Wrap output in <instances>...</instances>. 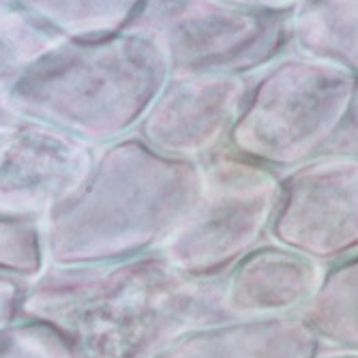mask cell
Here are the masks:
<instances>
[{
    "label": "cell",
    "instance_id": "cell-22",
    "mask_svg": "<svg viewBox=\"0 0 358 358\" xmlns=\"http://www.w3.org/2000/svg\"><path fill=\"white\" fill-rule=\"evenodd\" d=\"M317 358H358V352H333V350H322Z\"/></svg>",
    "mask_w": 358,
    "mask_h": 358
},
{
    "label": "cell",
    "instance_id": "cell-12",
    "mask_svg": "<svg viewBox=\"0 0 358 358\" xmlns=\"http://www.w3.org/2000/svg\"><path fill=\"white\" fill-rule=\"evenodd\" d=\"M289 30L294 52L358 78V0H303Z\"/></svg>",
    "mask_w": 358,
    "mask_h": 358
},
{
    "label": "cell",
    "instance_id": "cell-15",
    "mask_svg": "<svg viewBox=\"0 0 358 358\" xmlns=\"http://www.w3.org/2000/svg\"><path fill=\"white\" fill-rule=\"evenodd\" d=\"M60 41L62 37L17 7L0 9V96L13 88L32 62Z\"/></svg>",
    "mask_w": 358,
    "mask_h": 358
},
{
    "label": "cell",
    "instance_id": "cell-8",
    "mask_svg": "<svg viewBox=\"0 0 358 358\" xmlns=\"http://www.w3.org/2000/svg\"><path fill=\"white\" fill-rule=\"evenodd\" d=\"M96 146L22 118L0 138V215L43 221L86 182Z\"/></svg>",
    "mask_w": 358,
    "mask_h": 358
},
{
    "label": "cell",
    "instance_id": "cell-11",
    "mask_svg": "<svg viewBox=\"0 0 358 358\" xmlns=\"http://www.w3.org/2000/svg\"><path fill=\"white\" fill-rule=\"evenodd\" d=\"M322 343L301 315L230 317L195 329L152 358H317Z\"/></svg>",
    "mask_w": 358,
    "mask_h": 358
},
{
    "label": "cell",
    "instance_id": "cell-17",
    "mask_svg": "<svg viewBox=\"0 0 358 358\" xmlns=\"http://www.w3.org/2000/svg\"><path fill=\"white\" fill-rule=\"evenodd\" d=\"M0 358H78L52 324L15 315L0 324Z\"/></svg>",
    "mask_w": 358,
    "mask_h": 358
},
{
    "label": "cell",
    "instance_id": "cell-10",
    "mask_svg": "<svg viewBox=\"0 0 358 358\" xmlns=\"http://www.w3.org/2000/svg\"><path fill=\"white\" fill-rule=\"evenodd\" d=\"M324 266L279 243L266 241L247 253L223 279L234 317L299 315L320 285Z\"/></svg>",
    "mask_w": 358,
    "mask_h": 358
},
{
    "label": "cell",
    "instance_id": "cell-6",
    "mask_svg": "<svg viewBox=\"0 0 358 358\" xmlns=\"http://www.w3.org/2000/svg\"><path fill=\"white\" fill-rule=\"evenodd\" d=\"M200 164V200L157 251L187 277L219 281L247 253L271 241L281 174L241 157L227 144Z\"/></svg>",
    "mask_w": 358,
    "mask_h": 358
},
{
    "label": "cell",
    "instance_id": "cell-21",
    "mask_svg": "<svg viewBox=\"0 0 358 358\" xmlns=\"http://www.w3.org/2000/svg\"><path fill=\"white\" fill-rule=\"evenodd\" d=\"M20 120H22V116L9 106L5 96H0V138L7 136Z\"/></svg>",
    "mask_w": 358,
    "mask_h": 358
},
{
    "label": "cell",
    "instance_id": "cell-14",
    "mask_svg": "<svg viewBox=\"0 0 358 358\" xmlns=\"http://www.w3.org/2000/svg\"><path fill=\"white\" fill-rule=\"evenodd\" d=\"M11 5L62 39L94 41L127 30L146 0H13Z\"/></svg>",
    "mask_w": 358,
    "mask_h": 358
},
{
    "label": "cell",
    "instance_id": "cell-9",
    "mask_svg": "<svg viewBox=\"0 0 358 358\" xmlns=\"http://www.w3.org/2000/svg\"><path fill=\"white\" fill-rule=\"evenodd\" d=\"M249 82L219 73L170 78L134 134L157 152L200 164L227 144Z\"/></svg>",
    "mask_w": 358,
    "mask_h": 358
},
{
    "label": "cell",
    "instance_id": "cell-7",
    "mask_svg": "<svg viewBox=\"0 0 358 358\" xmlns=\"http://www.w3.org/2000/svg\"><path fill=\"white\" fill-rule=\"evenodd\" d=\"M268 238L322 266L358 251V159L322 155L281 174Z\"/></svg>",
    "mask_w": 358,
    "mask_h": 358
},
{
    "label": "cell",
    "instance_id": "cell-3",
    "mask_svg": "<svg viewBox=\"0 0 358 358\" xmlns=\"http://www.w3.org/2000/svg\"><path fill=\"white\" fill-rule=\"evenodd\" d=\"M168 80L161 52L124 30L94 41L62 39L30 64L5 99L22 118L99 148L131 136Z\"/></svg>",
    "mask_w": 358,
    "mask_h": 358
},
{
    "label": "cell",
    "instance_id": "cell-13",
    "mask_svg": "<svg viewBox=\"0 0 358 358\" xmlns=\"http://www.w3.org/2000/svg\"><path fill=\"white\" fill-rule=\"evenodd\" d=\"M299 315L322 350L358 352V251L324 266L317 289Z\"/></svg>",
    "mask_w": 358,
    "mask_h": 358
},
{
    "label": "cell",
    "instance_id": "cell-2",
    "mask_svg": "<svg viewBox=\"0 0 358 358\" xmlns=\"http://www.w3.org/2000/svg\"><path fill=\"white\" fill-rule=\"evenodd\" d=\"M202 164L136 134L96 148L86 182L43 221L48 266H90L157 251L198 204Z\"/></svg>",
    "mask_w": 358,
    "mask_h": 358
},
{
    "label": "cell",
    "instance_id": "cell-5",
    "mask_svg": "<svg viewBox=\"0 0 358 358\" xmlns=\"http://www.w3.org/2000/svg\"><path fill=\"white\" fill-rule=\"evenodd\" d=\"M289 15L230 0H146L127 32L161 52L170 78H249L292 50Z\"/></svg>",
    "mask_w": 358,
    "mask_h": 358
},
{
    "label": "cell",
    "instance_id": "cell-23",
    "mask_svg": "<svg viewBox=\"0 0 358 358\" xmlns=\"http://www.w3.org/2000/svg\"><path fill=\"white\" fill-rule=\"evenodd\" d=\"M13 3V0H0V9H3V7H9Z\"/></svg>",
    "mask_w": 358,
    "mask_h": 358
},
{
    "label": "cell",
    "instance_id": "cell-19",
    "mask_svg": "<svg viewBox=\"0 0 358 358\" xmlns=\"http://www.w3.org/2000/svg\"><path fill=\"white\" fill-rule=\"evenodd\" d=\"M24 289H26L24 281L0 275V324L17 315Z\"/></svg>",
    "mask_w": 358,
    "mask_h": 358
},
{
    "label": "cell",
    "instance_id": "cell-4",
    "mask_svg": "<svg viewBox=\"0 0 358 358\" xmlns=\"http://www.w3.org/2000/svg\"><path fill=\"white\" fill-rule=\"evenodd\" d=\"M356 78L287 52L251 76L227 146L285 174L327 152L352 99Z\"/></svg>",
    "mask_w": 358,
    "mask_h": 358
},
{
    "label": "cell",
    "instance_id": "cell-1",
    "mask_svg": "<svg viewBox=\"0 0 358 358\" xmlns=\"http://www.w3.org/2000/svg\"><path fill=\"white\" fill-rule=\"evenodd\" d=\"M17 315L43 320L78 358H152L178 337L234 317L223 279H193L159 251L90 266H48Z\"/></svg>",
    "mask_w": 358,
    "mask_h": 358
},
{
    "label": "cell",
    "instance_id": "cell-16",
    "mask_svg": "<svg viewBox=\"0 0 358 358\" xmlns=\"http://www.w3.org/2000/svg\"><path fill=\"white\" fill-rule=\"evenodd\" d=\"M45 268L41 223L0 215V275L30 283Z\"/></svg>",
    "mask_w": 358,
    "mask_h": 358
},
{
    "label": "cell",
    "instance_id": "cell-18",
    "mask_svg": "<svg viewBox=\"0 0 358 358\" xmlns=\"http://www.w3.org/2000/svg\"><path fill=\"white\" fill-rule=\"evenodd\" d=\"M324 155H335V157H348L358 159V78L354 84L352 99L348 103V110L337 127V131Z\"/></svg>",
    "mask_w": 358,
    "mask_h": 358
},
{
    "label": "cell",
    "instance_id": "cell-20",
    "mask_svg": "<svg viewBox=\"0 0 358 358\" xmlns=\"http://www.w3.org/2000/svg\"><path fill=\"white\" fill-rule=\"evenodd\" d=\"M230 3L255 7V9H266V11H281V13H292L303 0H230Z\"/></svg>",
    "mask_w": 358,
    "mask_h": 358
}]
</instances>
